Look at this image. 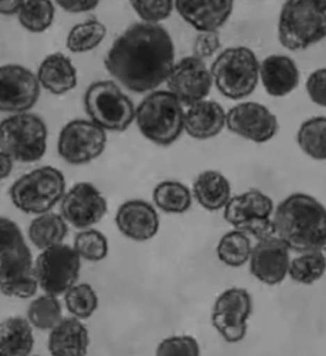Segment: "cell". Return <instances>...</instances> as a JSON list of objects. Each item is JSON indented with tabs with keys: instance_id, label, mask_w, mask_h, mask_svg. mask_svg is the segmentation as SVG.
I'll use <instances>...</instances> for the list:
<instances>
[{
	"instance_id": "obj_5",
	"label": "cell",
	"mask_w": 326,
	"mask_h": 356,
	"mask_svg": "<svg viewBox=\"0 0 326 356\" xmlns=\"http://www.w3.org/2000/svg\"><path fill=\"white\" fill-rule=\"evenodd\" d=\"M183 104L169 91H153L135 109L140 133L158 146L176 143L184 131Z\"/></svg>"
},
{
	"instance_id": "obj_1",
	"label": "cell",
	"mask_w": 326,
	"mask_h": 356,
	"mask_svg": "<svg viewBox=\"0 0 326 356\" xmlns=\"http://www.w3.org/2000/svg\"><path fill=\"white\" fill-rule=\"evenodd\" d=\"M176 63L172 37L160 24L137 22L113 42L104 67L127 91L146 93L167 81Z\"/></svg>"
},
{
	"instance_id": "obj_27",
	"label": "cell",
	"mask_w": 326,
	"mask_h": 356,
	"mask_svg": "<svg viewBox=\"0 0 326 356\" xmlns=\"http://www.w3.org/2000/svg\"><path fill=\"white\" fill-rule=\"evenodd\" d=\"M68 234L67 220L56 213H42L32 220L29 236L37 249L46 250L61 244Z\"/></svg>"
},
{
	"instance_id": "obj_20",
	"label": "cell",
	"mask_w": 326,
	"mask_h": 356,
	"mask_svg": "<svg viewBox=\"0 0 326 356\" xmlns=\"http://www.w3.org/2000/svg\"><path fill=\"white\" fill-rule=\"evenodd\" d=\"M118 229L129 239L148 241L157 234L160 218L156 209L143 200L123 204L116 216Z\"/></svg>"
},
{
	"instance_id": "obj_25",
	"label": "cell",
	"mask_w": 326,
	"mask_h": 356,
	"mask_svg": "<svg viewBox=\"0 0 326 356\" xmlns=\"http://www.w3.org/2000/svg\"><path fill=\"white\" fill-rule=\"evenodd\" d=\"M193 195L203 209L215 212L228 204L231 184L224 174L205 170L194 181Z\"/></svg>"
},
{
	"instance_id": "obj_29",
	"label": "cell",
	"mask_w": 326,
	"mask_h": 356,
	"mask_svg": "<svg viewBox=\"0 0 326 356\" xmlns=\"http://www.w3.org/2000/svg\"><path fill=\"white\" fill-rule=\"evenodd\" d=\"M251 251L253 245L249 235L237 229L226 233L219 239V245L216 248L219 260L233 268L244 266L249 261Z\"/></svg>"
},
{
	"instance_id": "obj_18",
	"label": "cell",
	"mask_w": 326,
	"mask_h": 356,
	"mask_svg": "<svg viewBox=\"0 0 326 356\" xmlns=\"http://www.w3.org/2000/svg\"><path fill=\"white\" fill-rule=\"evenodd\" d=\"M250 272L266 285L285 280L290 267V249L275 234L260 239L250 254Z\"/></svg>"
},
{
	"instance_id": "obj_31",
	"label": "cell",
	"mask_w": 326,
	"mask_h": 356,
	"mask_svg": "<svg viewBox=\"0 0 326 356\" xmlns=\"http://www.w3.org/2000/svg\"><path fill=\"white\" fill-rule=\"evenodd\" d=\"M153 202L166 213H185L192 206V193L184 184L167 180L153 190Z\"/></svg>"
},
{
	"instance_id": "obj_35",
	"label": "cell",
	"mask_w": 326,
	"mask_h": 356,
	"mask_svg": "<svg viewBox=\"0 0 326 356\" xmlns=\"http://www.w3.org/2000/svg\"><path fill=\"white\" fill-rule=\"evenodd\" d=\"M65 305L77 318H88L96 311L98 298L91 285H72L65 293Z\"/></svg>"
},
{
	"instance_id": "obj_22",
	"label": "cell",
	"mask_w": 326,
	"mask_h": 356,
	"mask_svg": "<svg viewBox=\"0 0 326 356\" xmlns=\"http://www.w3.org/2000/svg\"><path fill=\"white\" fill-rule=\"evenodd\" d=\"M226 114L219 103L209 99L189 106L184 113V130L195 140H209L222 133Z\"/></svg>"
},
{
	"instance_id": "obj_21",
	"label": "cell",
	"mask_w": 326,
	"mask_h": 356,
	"mask_svg": "<svg viewBox=\"0 0 326 356\" xmlns=\"http://www.w3.org/2000/svg\"><path fill=\"white\" fill-rule=\"evenodd\" d=\"M259 77L267 95L285 97L300 85L301 72L290 56L271 54L260 63Z\"/></svg>"
},
{
	"instance_id": "obj_26",
	"label": "cell",
	"mask_w": 326,
	"mask_h": 356,
	"mask_svg": "<svg viewBox=\"0 0 326 356\" xmlns=\"http://www.w3.org/2000/svg\"><path fill=\"white\" fill-rule=\"evenodd\" d=\"M33 343L35 339L30 321L11 317L0 322V355H30Z\"/></svg>"
},
{
	"instance_id": "obj_40",
	"label": "cell",
	"mask_w": 326,
	"mask_h": 356,
	"mask_svg": "<svg viewBox=\"0 0 326 356\" xmlns=\"http://www.w3.org/2000/svg\"><path fill=\"white\" fill-rule=\"evenodd\" d=\"M306 90L311 102L326 108V67L311 72L306 79Z\"/></svg>"
},
{
	"instance_id": "obj_8",
	"label": "cell",
	"mask_w": 326,
	"mask_h": 356,
	"mask_svg": "<svg viewBox=\"0 0 326 356\" xmlns=\"http://www.w3.org/2000/svg\"><path fill=\"white\" fill-rule=\"evenodd\" d=\"M65 178L51 165L22 175L10 188V199L25 213H47L64 196Z\"/></svg>"
},
{
	"instance_id": "obj_41",
	"label": "cell",
	"mask_w": 326,
	"mask_h": 356,
	"mask_svg": "<svg viewBox=\"0 0 326 356\" xmlns=\"http://www.w3.org/2000/svg\"><path fill=\"white\" fill-rule=\"evenodd\" d=\"M56 6H59L70 14H82L88 11L95 10L100 0H53Z\"/></svg>"
},
{
	"instance_id": "obj_17",
	"label": "cell",
	"mask_w": 326,
	"mask_h": 356,
	"mask_svg": "<svg viewBox=\"0 0 326 356\" xmlns=\"http://www.w3.org/2000/svg\"><path fill=\"white\" fill-rule=\"evenodd\" d=\"M61 216L77 229H87L107 213V201L92 184L74 185L61 199Z\"/></svg>"
},
{
	"instance_id": "obj_43",
	"label": "cell",
	"mask_w": 326,
	"mask_h": 356,
	"mask_svg": "<svg viewBox=\"0 0 326 356\" xmlns=\"http://www.w3.org/2000/svg\"><path fill=\"white\" fill-rule=\"evenodd\" d=\"M13 172V158L0 151V180L8 178Z\"/></svg>"
},
{
	"instance_id": "obj_19",
	"label": "cell",
	"mask_w": 326,
	"mask_h": 356,
	"mask_svg": "<svg viewBox=\"0 0 326 356\" xmlns=\"http://www.w3.org/2000/svg\"><path fill=\"white\" fill-rule=\"evenodd\" d=\"M235 0H174V9L198 32L219 31L230 20Z\"/></svg>"
},
{
	"instance_id": "obj_11",
	"label": "cell",
	"mask_w": 326,
	"mask_h": 356,
	"mask_svg": "<svg viewBox=\"0 0 326 356\" xmlns=\"http://www.w3.org/2000/svg\"><path fill=\"white\" fill-rule=\"evenodd\" d=\"M80 259L75 249L68 245L58 244L43 250L35 264L37 283L46 294H65L79 278Z\"/></svg>"
},
{
	"instance_id": "obj_39",
	"label": "cell",
	"mask_w": 326,
	"mask_h": 356,
	"mask_svg": "<svg viewBox=\"0 0 326 356\" xmlns=\"http://www.w3.org/2000/svg\"><path fill=\"white\" fill-rule=\"evenodd\" d=\"M221 36L219 31H204L199 32L193 46V56L200 59H209L221 49Z\"/></svg>"
},
{
	"instance_id": "obj_15",
	"label": "cell",
	"mask_w": 326,
	"mask_h": 356,
	"mask_svg": "<svg viewBox=\"0 0 326 356\" xmlns=\"http://www.w3.org/2000/svg\"><path fill=\"white\" fill-rule=\"evenodd\" d=\"M169 91L178 98L183 106L206 99L214 85L212 75L203 59L198 56H184L174 63L167 77Z\"/></svg>"
},
{
	"instance_id": "obj_36",
	"label": "cell",
	"mask_w": 326,
	"mask_h": 356,
	"mask_svg": "<svg viewBox=\"0 0 326 356\" xmlns=\"http://www.w3.org/2000/svg\"><path fill=\"white\" fill-rule=\"evenodd\" d=\"M74 249L82 259L92 261V262H98L107 257L108 240L98 230H84L82 233H79L74 240Z\"/></svg>"
},
{
	"instance_id": "obj_42",
	"label": "cell",
	"mask_w": 326,
	"mask_h": 356,
	"mask_svg": "<svg viewBox=\"0 0 326 356\" xmlns=\"http://www.w3.org/2000/svg\"><path fill=\"white\" fill-rule=\"evenodd\" d=\"M24 0H0V15H16Z\"/></svg>"
},
{
	"instance_id": "obj_24",
	"label": "cell",
	"mask_w": 326,
	"mask_h": 356,
	"mask_svg": "<svg viewBox=\"0 0 326 356\" xmlns=\"http://www.w3.org/2000/svg\"><path fill=\"white\" fill-rule=\"evenodd\" d=\"M88 346V331L77 318H64L52 330L48 349L54 356H82Z\"/></svg>"
},
{
	"instance_id": "obj_37",
	"label": "cell",
	"mask_w": 326,
	"mask_h": 356,
	"mask_svg": "<svg viewBox=\"0 0 326 356\" xmlns=\"http://www.w3.org/2000/svg\"><path fill=\"white\" fill-rule=\"evenodd\" d=\"M135 14L148 24L167 20L174 10V0H129Z\"/></svg>"
},
{
	"instance_id": "obj_28",
	"label": "cell",
	"mask_w": 326,
	"mask_h": 356,
	"mask_svg": "<svg viewBox=\"0 0 326 356\" xmlns=\"http://www.w3.org/2000/svg\"><path fill=\"white\" fill-rule=\"evenodd\" d=\"M107 36V27L96 19L84 21L72 26L67 37L68 51L84 54L96 49Z\"/></svg>"
},
{
	"instance_id": "obj_16",
	"label": "cell",
	"mask_w": 326,
	"mask_h": 356,
	"mask_svg": "<svg viewBox=\"0 0 326 356\" xmlns=\"http://www.w3.org/2000/svg\"><path fill=\"white\" fill-rule=\"evenodd\" d=\"M226 127L231 133L251 143H265L275 136L279 122L269 108L256 102H244L226 114Z\"/></svg>"
},
{
	"instance_id": "obj_23",
	"label": "cell",
	"mask_w": 326,
	"mask_h": 356,
	"mask_svg": "<svg viewBox=\"0 0 326 356\" xmlns=\"http://www.w3.org/2000/svg\"><path fill=\"white\" fill-rule=\"evenodd\" d=\"M37 79L45 90L52 95L61 96L77 87V67L69 56L63 53H53L42 60Z\"/></svg>"
},
{
	"instance_id": "obj_38",
	"label": "cell",
	"mask_w": 326,
	"mask_h": 356,
	"mask_svg": "<svg viewBox=\"0 0 326 356\" xmlns=\"http://www.w3.org/2000/svg\"><path fill=\"white\" fill-rule=\"evenodd\" d=\"M156 355L198 356L200 355V346L193 337H169L160 343L157 350H156Z\"/></svg>"
},
{
	"instance_id": "obj_13",
	"label": "cell",
	"mask_w": 326,
	"mask_h": 356,
	"mask_svg": "<svg viewBox=\"0 0 326 356\" xmlns=\"http://www.w3.org/2000/svg\"><path fill=\"white\" fill-rule=\"evenodd\" d=\"M253 300L248 290L231 288L215 301L211 322L215 330L227 343H240L247 336Z\"/></svg>"
},
{
	"instance_id": "obj_33",
	"label": "cell",
	"mask_w": 326,
	"mask_h": 356,
	"mask_svg": "<svg viewBox=\"0 0 326 356\" xmlns=\"http://www.w3.org/2000/svg\"><path fill=\"white\" fill-rule=\"evenodd\" d=\"M325 272L326 257L321 250L302 252L301 256L290 261L288 267L290 280L306 285L318 282Z\"/></svg>"
},
{
	"instance_id": "obj_3",
	"label": "cell",
	"mask_w": 326,
	"mask_h": 356,
	"mask_svg": "<svg viewBox=\"0 0 326 356\" xmlns=\"http://www.w3.org/2000/svg\"><path fill=\"white\" fill-rule=\"evenodd\" d=\"M31 250L19 225L0 217V291L6 296L27 299L37 291Z\"/></svg>"
},
{
	"instance_id": "obj_4",
	"label": "cell",
	"mask_w": 326,
	"mask_h": 356,
	"mask_svg": "<svg viewBox=\"0 0 326 356\" xmlns=\"http://www.w3.org/2000/svg\"><path fill=\"white\" fill-rule=\"evenodd\" d=\"M277 38L290 51H306L326 38V0H286Z\"/></svg>"
},
{
	"instance_id": "obj_6",
	"label": "cell",
	"mask_w": 326,
	"mask_h": 356,
	"mask_svg": "<svg viewBox=\"0 0 326 356\" xmlns=\"http://www.w3.org/2000/svg\"><path fill=\"white\" fill-rule=\"evenodd\" d=\"M260 63L254 51L244 46L219 51L210 72L217 91L232 101L249 97L259 83Z\"/></svg>"
},
{
	"instance_id": "obj_2",
	"label": "cell",
	"mask_w": 326,
	"mask_h": 356,
	"mask_svg": "<svg viewBox=\"0 0 326 356\" xmlns=\"http://www.w3.org/2000/svg\"><path fill=\"white\" fill-rule=\"evenodd\" d=\"M274 232L290 250L306 252L326 246V209L306 193L286 197L272 217Z\"/></svg>"
},
{
	"instance_id": "obj_10",
	"label": "cell",
	"mask_w": 326,
	"mask_h": 356,
	"mask_svg": "<svg viewBox=\"0 0 326 356\" xmlns=\"http://www.w3.org/2000/svg\"><path fill=\"white\" fill-rule=\"evenodd\" d=\"M272 214L274 201L260 190L251 188L231 197L224 206V217L235 229L260 240L275 234Z\"/></svg>"
},
{
	"instance_id": "obj_9",
	"label": "cell",
	"mask_w": 326,
	"mask_h": 356,
	"mask_svg": "<svg viewBox=\"0 0 326 356\" xmlns=\"http://www.w3.org/2000/svg\"><path fill=\"white\" fill-rule=\"evenodd\" d=\"M85 111L92 122L106 131H125L135 120V107L113 81L93 82L85 92Z\"/></svg>"
},
{
	"instance_id": "obj_32",
	"label": "cell",
	"mask_w": 326,
	"mask_h": 356,
	"mask_svg": "<svg viewBox=\"0 0 326 356\" xmlns=\"http://www.w3.org/2000/svg\"><path fill=\"white\" fill-rule=\"evenodd\" d=\"M297 143L308 157L326 161V117H313L302 122Z\"/></svg>"
},
{
	"instance_id": "obj_34",
	"label": "cell",
	"mask_w": 326,
	"mask_h": 356,
	"mask_svg": "<svg viewBox=\"0 0 326 356\" xmlns=\"http://www.w3.org/2000/svg\"><path fill=\"white\" fill-rule=\"evenodd\" d=\"M27 318L38 330H53L63 320L61 306L56 296L46 294L32 301L27 310Z\"/></svg>"
},
{
	"instance_id": "obj_30",
	"label": "cell",
	"mask_w": 326,
	"mask_h": 356,
	"mask_svg": "<svg viewBox=\"0 0 326 356\" xmlns=\"http://www.w3.org/2000/svg\"><path fill=\"white\" fill-rule=\"evenodd\" d=\"M16 15L26 31L42 33L53 25L56 6L53 0H24Z\"/></svg>"
},
{
	"instance_id": "obj_7",
	"label": "cell",
	"mask_w": 326,
	"mask_h": 356,
	"mask_svg": "<svg viewBox=\"0 0 326 356\" xmlns=\"http://www.w3.org/2000/svg\"><path fill=\"white\" fill-rule=\"evenodd\" d=\"M48 130L41 118L16 113L0 122V151L21 163L40 161L47 149Z\"/></svg>"
},
{
	"instance_id": "obj_14",
	"label": "cell",
	"mask_w": 326,
	"mask_h": 356,
	"mask_svg": "<svg viewBox=\"0 0 326 356\" xmlns=\"http://www.w3.org/2000/svg\"><path fill=\"white\" fill-rule=\"evenodd\" d=\"M41 95L37 75L17 64L0 65V112L24 113L35 107Z\"/></svg>"
},
{
	"instance_id": "obj_12",
	"label": "cell",
	"mask_w": 326,
	"mask_h": 356,
	"mask_svg": "<svg viewBox=\"0 0 326 356\" xmlns=\"http://www.w3.org/2000/svg\"><path fill=\"white\" fill-rule=\"evenodd\" d=\"M106 143L107 135L104 129L92 120L77 119L61 129L58 153L68 163L82 165L100 157Z\"/></svg>"
},
{
	"instance_id": "obj_44",
	"label": "cell",
	"mask_w": 326,
	"mask_h": 356,
	"mask_svg": "<svg viewBox=\"0 0 326 356\" xmlns=\"http://www.w3.org/2000/svg\"><path fill=\"white\" fill-rule=\"evenodd\" d=\"M325 248H326V246H325Z\"/></svg>"
}]
</instances>
